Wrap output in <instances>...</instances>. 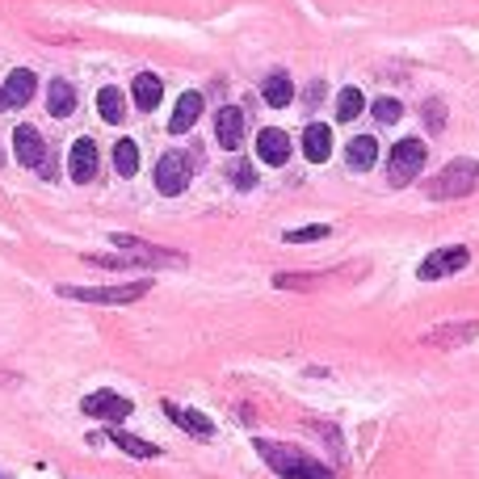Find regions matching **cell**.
I'll use <instances>...</instances> for the list:
<instances>
[{
	"mask_svg": "<svg viewBox=\"0 0 479 479\" xmlns=\"http://www.w3.org/2000/svg\"><path fill=\"white\" fill-rule=\"evenodd\" d=\"M34 89H38L34 72H30V67H17V72H9V80H4V89H0V93H4V106L17 110V106H26V101L34 97Z\"/></svg>",
	"mask_w": 479,
	"mask_h": 479,
	"instance_id": "7c38bea8",
	"label": "cell"
},
{
	"mask_svg": "<svg viewBox=\"0 0 479 479\" xmlns=\"http://www.w3.org/2000/svg\"><path fill=\"white\" fill-rule=\"evenodd\" d=\"M256 156L265 160V164H273V169H282L290 160V135L278 127H265L256 135Z\"/></svg>",
	"mask_w": 479,
	"mask_h": 479,
	"instance_id": "ba28073f",
	"label": "cell"
},
{
	"mask_svg": "<svg viewBox=\"0 0 479 479\" xmlns=\"http://www.w3.org/2000/svg\"><path fill=\"white\" fill-rule=\"evenodd\" d=\"M67 173H72V181H80V185L97 177V144H93V139H76V144H72Z\"/></svg>",
	"mask_w": 479,
	"mask_h": 479,
	"instance_id": "30bf717a",
	"label": "cell"
},
{
	"mask_svg": "<svg viewBox=\"0 0 479 479\" xmlns=\"http://www.w3.org/2000/svg\"><path fill=\"white\" fill-rule=\"evenodd\" d=\"M0 164H4V152H0Z\"/></svg>",
	"mask_w": 479,
	"mask_h": 479,
	"instance_id": "f546056e",
	"label": "cell"
},
{
	"mask_svg": "<svg viewBox=\"0 0 479 479\" xmlns=\"http://www.w3.org/2000/svg\"><path fill=\"white\" fill-rule=\"evenodd\" d=\"M164 412H169V420H173V425H181V429L193 433V437H210V433H215L210 416L193 412V408H181V404H173V399H164Z\"/></svg>",
	"mask_w": 479,
	"mask_h": 479,
	"instance_id": "4fadbf2b",
	"label": "cell"
},
{
	"mask_svg": "<svg viewBox=\"0 0 479 479\" xmlns=\"http://www.w3.org/2000/svg\"><path fill=\"white\" fill-rule=\"evenodd\" d=\"M232 181H236V190H253V185H256L253 164H244V160H240L236 169H232Z\"/></svg>",
	"mask_w": 479,
	"mask_h": 479,
	"instance_id": "4316f807",
	"label": "cell"
},
{
	"mask_svg": "<svg viewBox=\"0 0 479 479\" xmlns=\"http://www.w3.org/2000/svg\"><path fill=\"white\" fill-rule=\"evenodd\" d=\"M160 97H164V84H160V76H152V72L135 76V106H139V110H156Z\"/></svg>",
	"mask_w": 479,
	"mask_h": 479,
	"instance_id": "ffe728a7",
	"label": "cell"
},
{
	"mask_svg": "<svg viewBox=\"0 0 479 479\" xmlns=\"http://www.w3.org/2000/svg\"><path fill=\"white\" fill-rule=\"evenodd\" d=\"M479 336V324H446V328H433L425 336V345H467Z\"/></svg>",
	"mask_w": 479,
	"mask_h": 479,
	"instance_id": "e0dca14e",
	"label": "cell"
},
{
	"mask_svg": "<svg viewBox=\"0 0 479 479\" xmlns=\"http://www.w3.org/2000/svg\"><path fill=\"white\" fill-rule=\"evenodd\" d=\"M13 147H17V160H21L26 169H43V164H47V144H43V135L34 127H17Z\"/></svg>",
	"mask_w": 479,
	"mask_h": 479,
	"instance_id": "9c48e42d",
	"label": "cell"
},
{
	"mask_svg": "<svg viewBox=\"0 0 479 479\" xmlns=\"http://www.w3.org/2000/svg\"><path fill=\"white\" fill-rule=\"evenodd\" d=\"M0 110H9V106H4V93H0Z\"/></svg>",
	"mask_w": 479,
	"mask_h": 479,
	"instance_id": "f1b7e54d",
	"label": "cell"
},
{
	"mask_svg": "<svg viewBox=\"0 0 479 479\" xmlns=\"http://www.w3.org/2000/svg\"><path fill=\"white\" fill-rule=\"evenodd\" d=\"M471 261V253H467L463 244H450V248H437V253H429L425 261H420V278L425 282H437V278H450V273H459Z\"/></svg>",
	"mask_w": 479,
	"mask_h": 479,
	"instance_id": "5b68a950",
	"label": "cell"
},
{
	"mask_svg": "<svg viewBox=\"0 0 479 479\" xmlns=\"http://www.w3.org/2000/svg\"><path fill=\"white\" fill-rule=\"evenodd\" d=\"M97 114H101L106 122H122V118H127V97L118 93V89H101V93H97Z\"/></svg>",
	"mask_w": 479,
	"mask_h": 479,
	"instance_id": "44dd1931",
	"label": "cell"
},
{
	"mask_svg": "<svg viewBox=\"0 0 479 479\" xmlns=\"http://www.w3.org/2000/svg\"><path fill=\"white\" fill-rule=\"evenodd\" d=\"M80 412L84 416H97V420H127L130 412H135V404H130L127 396H114V391H93V396H84V404H80Z\"/></svg>",
	"mask_w": 479,
	"mask_h": 479,
	"instance_id": "52a82bcc",
	"label": "cell"
},
{
	"mask_svg": "<svg viewBox=\"0 0 479 479\" xmlns=\"http://www.w3.org/2000/svg\"><path fill=\"white\" fill-rule=\"evenodd\" d=\"M185 185H190V164H185V156H181V152L160 156V164H156V190L164 193V198H177V193H185Z\"/></svg>",
	"mask_w": 479,
	"mask_h": 479,
	"instance_id": "8992f818",
	"label": "cell"
},
{
	"mask_svg": "<svg viewBox=\"0 0 479 479\" xmlns=\"http://www.w3.org/2000/svg\"><path fill=\"white\" fill-rule=\"evenodd\" d=\"M215 139H219V147H227V152H236V147L244 144V114H240L236 106L219 110V118H215Z\"/></svg>",
	"mask_w": 479,
	"mask_h": 479,
	"instance_id": "8fae6325",
	"label": "cell"
},
{
	"mask_svg": "<svg viewBox=\"0 0 479 479\" xmlns=\"http://www.w3.org/2000/svg\"><path fill=\"white\" fill-rule=\"evenodd\" d=\"M47 110L55 114V118H67V114L76 110V89H72L67 80H51V89H47Z\"/></svg>",
	"mask_w": 479,
	"mask_h": 479,
	"instance_id": "d6986e66",
	"label": "cell"
},
{
	"mask_svg": "<svg viewBox=\"0 0 479 479\" xmlns=\"http://www.w3.org/2000/svg\"><path fill=\"white\" fill-rule=\"evenodd\" d=\"M303 156L311 160V164H324V160L333 156V130L324 127V122H311V127L303 130Z\"/></svg>",
	"mask_w": 479,
	"mask_h": 479,
	"instance_id": "5bb4252c",
	"label": "cell"
},
{
	"mask_svg": "<svg viewBox=\"0 0 479 479\" xmlns=\"http://www.w3.org/2000/svg\"><path fill=\"white\" fill-rule=\"evenodd\" d=\"M253 446H256V454H261V459H265V463H270L282 479H333V471H328V467H319L316 459H307V454H299V450L278 446V442H265V437H256Z\"/></svg>",
	"mask_w": 479,
	"mask_h": 479,
	"instance_id": "6da1fadb",
	"label": "cell"
},
{
	"mask_svg": "<svg viewBox=\"0 0 479 479\" xmlns=\"http://www.w3.org/2000/svg\"><path fill=\"white\" fill-rule=\"evenodd\" d=\"M147 290H152V278L144 282H127V287H59L64 299H76V303H135V299H144Z\"/></svg>",
	"mask_w": 479,
	"mask_h": 479,
	"instance_id": "3957f363",
	"label": "cell"
},
{
	"mask_svg": "<svg viewBox=\"0 0 479 479\" xmlns=\"http://www.w3.org/2000/svg\"><path fill=\"white\" fill-rule=\"evenodd\" d=\"M425 118H429V130H442L446 127V106H442V101H429V106H425Z\"/></svg>",
	"mask_w": 479,
	"mask_h": 479,
	"instance_id": "83f0119b",
	"label": "cell"
},
{
	"mask_svg": "<svg viewBox=\"0 0 479 479\" xmlns=\"http://www.w3.org/2000/svg\"><path fill=\"white\" fill-rule=\"evenodd\" d=\"M345 156H349V169H353V173H370V169H374V160H379V144H374L370 135H357Z\"/></svg>",
	"mask_w": 479,
	"mask_h": 479,
	"instance_id": "ac0fdd59",
	"label": "cell"
},
{
	"mask_svg": "<svg viewBox=\"0 0 479 479\" xmlns=\"http://www.w3.org/2000/svg\"><path fill=\"white\" fill-rule=\"evenodd\" d=\"M475 185H479V164H475V160H450L446 169H442V173L425 185V193H429L433 202H450V198H463V193H471Z\"/></svg>",
	"mask_w": 479,
	"mask_h": 479,
	"instance_id": "7a4b0ae2",
	"label": "cell"
},
{
	"mask_svg": "<svg viewBox=\"0 0 479 479\" xmlns=\"http://www.w3.org/2000/svg\"><path fill=\"white\" fill-rule=\"evenodd\" d=\"M114 169H118V177L139 173V147H135V139H118L114 144Z\"/></svg>",
	"mask_w": 479,
	"mask_h": 479,
	"instance_id": "7402d4cb",
	"label": "cell"
},
{
	"mask_svg": "<svg viewBox=\"0 0 479 479\" xmlns=\"http://www.w3.org/2000/svg\"><path fill=\"white\" fill-rule=\"evenodd\" d=\"M362 106H366V97L357 93V89H341V97H336V122H353L362 114Z\"/></svg>",
	"mask_w": 479,
	"mask_h": 479,
	"instance_id": "603a6c76",
	"label": "cell"
},
{
	"mask_svg": "<svg viewBox=\"0 0 479 479\" xmlns=\"http://www.w3.org/2000/svg\"><path fill=\"white\" fill-rule=\"evenodd\" d=\"M333 236V227L328 224H311V227H294L287 232V244H303V240H328Z\"/></svg>",
	"mask_w": 479,
	"mask_h": 479,
	"instance_id": "484cf974",
	"label": "cell"
},
{
	"mask_svg": "<svg viewBox=\"0 0 479 479\" xmlns=\"http://www.w3.org/2000/svg\"><path fill=\"white\" fill-rule=\"evenodd\" d=\"M425 144L420 139H399L396 147H391V156H387V181L396 185V190H404L412 177H420V169H425Z\"/></svg>",
	"mask_w": 479,
	"mask_h": 479,
	"instance_id": "277c9868",
	"label": "cell"
},
{
	"mask_svg": "<svg viewBox=\"0 0 479 479\" xmlns=\"http://www.w3.org/2000/svg\"><path fill=\"white\" fill-rule=\"evenodd\" d=\"M198 114H202V93H181V101H177L169 130H173V135H185V130L198 122Z\"/></svg>",
	"mask_w": 479,
	"mask_h": 479,
	"instance_id": "2e32d148",
	"label": "cell"
},
{
	"mask_svg": "<svg viewBox=\"0 0 479 479\" xmlns=\"http://www.w3.org/2000/svg\"><path fill=\"white\" fill-rule=\"evenodd\" d=\"M0 479H4V475H0Z\"/></svg>",
	"mask_w": 479,
	"mask_h": 479,
	"instance_id": "4dcf8cb0",
	"label": "cell"
},
{
	"mask_svg": "<svg viewBox=\"0 0 479 479\" xmlns=\"http://www.w3.org/2000/svg\"><path fill=\"white\" fill-rule=\"evenodd\" d=\"M110 442H114L118 450H127V454H135V459H156V454H160L156 446H147V442H139V437H130V433H118V429L110 433Z\"/></svg>",
	"mask_w": 479,
	"mask_h": 479,
	"instance_id": "cb8c5ba5",
	"label": "cell"
},
{
	"mask_svg": "<svg viewBox=\"0 0 479 479\" xmlns=\"http://www.w3.org/2000/svg\"><path fill=\"white\" fill-rule=\"evenodd\" d=\"M261 97L270 101L273 110H287L290 101H294V84H290L287 72H270V76H265V84H261Z\"/></svg>",
	"mask_w": 479,
	"mask_h": 479,
	"instance_id": "9a60e30c",
	"label": "cell"
},
{
	"mask_svg": "<svg viewBox=\"0 0 479 479\" xmlns=\"http://www.w3.org/2000/svg\"><path fill=\"white\" fill-rule=\"evenodd\" d=\"M370 110H374V118H379L383 127H391V122H399V118H404V106H399L396 97H379Z\"/></svg>",
	"mask_w": 479,
	"mask_h": 479,
	"instance_id": "d4e9b609",
	"label": "cell"
}]
</instances>
